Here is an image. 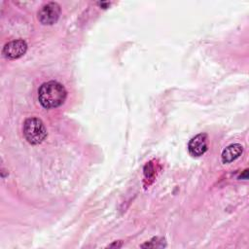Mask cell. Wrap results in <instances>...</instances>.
I'll list each match as a JSON object with an SVG mask.
<instances>
[{"label":"cell","mask_w":249,"mask_h":249,"mask_svg":"<svg viewBox=\"0 0 249 249\" xmlns=\"http://www.w3.org/2000/svg\"><path fill=\"white\" fill-rule=\"evenodd\" d=\"M60 13V6L56 2H49L43 5L39 10L38 19L44 25H52L57 21Z\"/></svg>","instance_id":"cell-3"},{"label":"cell","mask_w":249,"mask_h":249,"mask_svg":"<svg viewBox=\"0 0 249 249\" xmlns=\"http://www.w3.org/2000/svg\"><path fill=\"white\" fill-rule=\"evenodd\" d=\"M22 132L25 140L32 145L42 143L47 137V129L44 123L35 117L28 118L24 121Z\"/></svg>","instance_id":"cell-2"},{"label":"cell","mask_w":249,"mask_h":249,"mask_svg":"<svg viewBox=\"0 0 249 249\" xmlns=\"http://www.w3.org/2000/svg\"><path fill=\"white\" fill-rule=\"evenodd\" d=\"M243 152L242 145L238 143L231 144L228 147H226L221 155V159L223 163H230L233 160H235L239 156H241Z\"/></svg>","instance_id":"cell-6"},{"label":"cell","mask_w":249,"mask_h":249,"mask_svg":"<svg viewBox=\"0 0 249 249\" xmlns=\"http://www.w3.org/2000/svg\"><path fill=\"white\" fill-rule=\"evenodd\" d=\"M189 153L193 157H200L207 151V135L199 133L193 137L188 145Z\"/></svg>","instance_id":"cell-5"},{"label":"cell","mask_w":249,"mask_h":249,"mask_svg":"<svg viewBox=\"0 0 249 249\" xmlns=\"http://www.w3.org/2000/svg\"><path fill=\"white\" fill-rule=\"evenodd\" d=\"M27 51V44L24 40H13L5 44L2 49V54L8 59H17L21 57Z\"/></svg>","instance_id":"cell-4"},{"label":"cell","mask_w":249,"mask_h":249,"mask_svg":"<svg viewBox=\"0 0 249 249\" xmlns=\"http://www.w3.org/2000/svg\"><path fill=\"white\" fill-rule=\"evenodd\" d=\"M67 91L64 86L56 81L42 84L38 89V100L46 109H53L62 105L66 99Z\"/></svg>","instance_id":"cell-1"}]
</instances>
